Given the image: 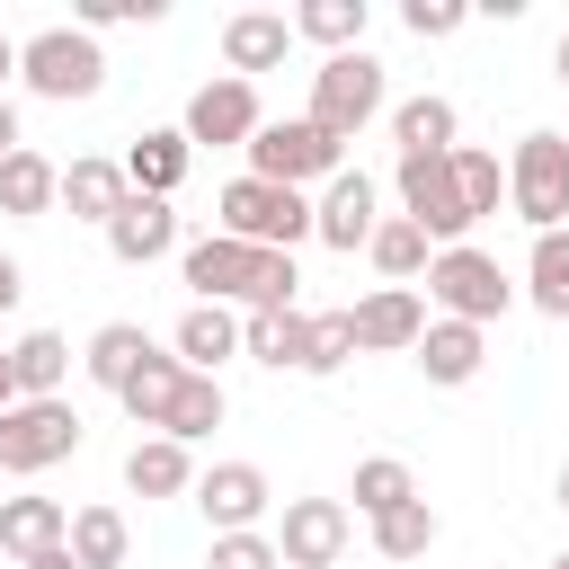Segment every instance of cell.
I'll return each mask as SVG.
<instances>
[{
    "label": "cell",
    "mask_w": 569,
    "mask_h": 569,
    "mask_svg": "<svg viewBox=\"0 0 569 569\" xmlns=\"http://www.w3.org/2000/svg\"><path fill=\"white\" fill-rule=\"evenodd\" d=\"M178 276H187L196 302H249V311H293V284H302L293 249H249V240H222V231L187 240Z\"/></svg>",
    "instance_id": "1"
},
{
    "label": "cell",
    "mask_w": 569,
    "mask_h": 569,
    "mask_svg": "<svg viewBox=\"0 0 569 569\" xmlns=\"http://www.w3.org/2000/svg\"><path fill=\"white\" fill-rule=\"evenodd\" d=\"M427 302H436V320H462V329H489V320H507V302H516V276L489 258V249H436L427 258Z\"/></svg>",
    "instance_id": "2"
},
{
    "label": "cell",
    "mask_w": 569,
    "mask_h": 569,
    "mask_svg": "<svg viewBox=\"0 0 569 569\" xmlns=\"http://www.w3.org/2000/svg\"><path fill=\"white\" fill-rule=\"evenodd\" d=\"M213 231H222V240H249V249H293V240H311V196L267 187V178L240 169V178L213 196Z\"/></svg>",
    "instance_id": "3"
},
{
    "label": "cell",
    "mask_w": 569,
    "mask_h": 569,
    "mask_svg": "<svg viewBox=\"0 0 569 569\" xmlns=\"http://www.w3.org/2000/svg\"><path fill=\"white\" fill-rule=\"evenodd\" d=\"M18 80H27L36 98H53V107H80V98L107 89V53H98V36H80V27H36V36L18 44Z\"/></svg>",
    "instance_id": "4"
},
{
    "label": "cell",
    "mask_w": 569,
    "mask_h": 569,
    "mask_svg": "<svg viewBox=\"0 0 569 569\" xmlns=\"http://www.w3.org/2000/svg\"><path fill=\"white\" fill-rule=\"evenodd\" d=\"M382 107H391V98H382V62L356 44V53H329V62L311 71V107H302V116H311V124H320V133L347 151V142H356V133H365Z\"/></svg>",
    "instance_id": "5"
},
{
    "label": "cell",
    "mask_w": 569,
    "mask_h": 569,
    "mask_svg": "<svg viewBox=\"0 0 569 569\" xmlns=\"http://www.w3.org/2000/svg\"><path fill=\"white\" fill-rule=\"evenodd\" d=\"M80 436H89V427H80L71 400H9V409H0V480H9V471L36 480V471L71 462Z\"/></svg>",
    "instance_id": "6"
},
{
    "label": "cell",
    "mask_w": 569,
    "mask_h": 569,
    "mask_svg": "<svg viewBox=\"0 0 569 569\" xmlns=\"http://www.w3.org/2000/svg\"><path fill=\"white\" fill-rule=\"evenodd\" d=\"M338 169H347V151H338L311 116H276V124L249 133V178H267V187H293V196H302L311 178L329 187Z\"/></svg>",
    "instance_id": "7"
},
{
    "label": "cell",
    "mask_w": 569,
    "mask_h": 569,
    "mask_svg": "<svg viewBox=\"0 0 569 569\" xmlns=\"http://www.w3.org/2000/svg\"><path fill=\"white\" fill-rule=\"evenodd\" d=\"M507 204L533 222V231H569V133H525L507 151Z\"/></svg>",
    "instance_id": "8"
},
{
    "label": "cell",
    "mask_w": 569,
    "mask_h": 569,
    "mask_svg": "<svg viewBox=\"0 0 569 569\" xmlns=\"http://www.w3.org/2000/svg\"><path fill=\"white\" fill-rule=\"evenodd\" d=\"M391 187H400V213H409L436 249H462V240H471V213H462V187H453V151H400Z\"/></svg>",
    "instance_id": "9"
},
{
    "label": "cell",
    "mask_w": 569,
    "mask_h": 569,
    "mask_svg": "<svg viewBox=\"0 0 569 569\" xmlns=\"http://www.w3.org/2000/svg\"><path fill=\"white\" fill-rule=\"evenodd\" d=\"M267 124V107H258V80H231V71H213L196 98H187V116H178V133H187V151H249V133Z\"/></svg>",
    "instance_id": "10"
},
{
    "label": "cell",
    "mask_w": 569,
    "mask_h": 569,
    "mask_svg": "<svg viewBox=\"0 0 569 569\" xmlns=\"http://www.w3.org/2000/svg\"><path fill=\"white\" fill-rule=\"evenodd\" d=\"M347 533H356V516L338 507V498H284V516H276V560L284 569H338V551H347Z\"/></svg>",
    "instance_id": "11"
},
{
    "label": "cell",
    "mask_w": 569,
    "mask_h": 569,
    "mask_svg": "<svg viewBox=\"0 0 569 569\" xmlns=\"http://www.w3.org/2000/svg\"><path fill=\"white\" fill-rule=\"evenodd\" d=\"M196 507H204V525L213 533H258L267 525V507H276V489H267V471L258 462H213V471H196V489H187Z\"/></svg>",
    "instance_id": "12"
},
{
    "label": "cell",
    "mask_w": 569,
    "mask_h": 569,
    "mask_svg": "<svg viewBox=\"0 0 569 569\" xmlns=\"http://www.w3.org/2000/svg\"><path fill=\"white\" fill-rule=\"evenodd\" d=\"M373 222H382V196H373L365 169H338V178L311 196V240H329V249H347V258L373 240Z\"/></svg>",
    "instance_id": "13"
},
{
    "label": "cell",
    "mask_w": 569,
    "mask_h": 569,
    "mask_svg": "<svg viewBox=\"0 0 569 569\" xmlns=\"http://www.w3.org/2000/svg\"><path fill=\"white\" fill-rule=\"evenodd\" d=\"M347 320H356V356H409L427 329V302L418 284H373L365 302H347Z\"/></svg>",
    "instance_id": "14"
},
{
    "label": "cell",
    "mask_w": 569,
    "mask_h": 569,
    "mask_svg": "<svg viewBox=\"0 0 569 569\" xmlns=\"http://www.w3.org/2000/svg\"><path fill=\"white\" fill-rule=\"evenodd\" d=\"M293 53V18L284 9H240V18H222V71L231 80H258V71H276Z\"/></svg>",
    "instance_id": "15"
},
{
    "label": "cell",
    "mask_w": 569,
    "mask_h": 569,
    "mask_svg": "<svg viewBox=\"0 0 569 569\" xmlns=\"http://www.w3.org/2000/svg\"><path fill=\"white\" fill-rule=\"evenodd\" d=\"M169 356H178L187 373H213V382H222V365L240 356V320H231V302H187L178 329H169Z\"/></svg>",
    "instance_id": "16"
},
{
    "label": "cell",
    "mask_w": 569,
    "mask_h": 569,
    "mask_svg": "<svg viewBox=\"0 0 569 569\" xmlns=\"http://www.w3.org/2000/svg\"><path fill=\"white\" fill-rule=\"evenodd\" d=\"M409 365H418L436 391H462V382L489 365V329H462V320H427V329H418V347H409Z\"/></svg>",
    "instance_id": "17"
},
{
    "label": "cell",
    "mask_w": 569,
    "mask_h": 569,
    "mask_svg": "<svg viewBox=\"0 0 569 569\" xmlns=\"http://www.w3.org/2000/svg\"><path fill=\"white\" fill-rule=\"evenodd\" d=\"M107 249H116V267L169 258V249H178V204H169V196H124V213L107 222Z\"/></svg>",
    "instance_id": "18"
},
{
    "label": "cell",
    "mask_w": 569,
    "mask_h": 569,
    "mask_svg": "<svg viewBox=\"0 0 569 569\" xmlns=\"http://www.w3.org/2000/svg\"><path fill=\"white\" fill-rule=\"evenodd\" d=\"M187 169H196V151H187L178 124H151V133L124 142V187H133V196H178Z\"/></svg>",
    "instance_id": "19"
},
{
    "label": "cell",
    "mask_w": 569,
    "mask_h": 569,
    "mask_svg": "<svg viewBox=\"0 0 569 569\" xmlns=\"http://www.w3.org/2000/svg\"><path fill=\"white\" fill-rule=\"evenodd\" d=\"M240 356H258L267 373H302L311 365V311H240Z\"/></svg>",
    "instance_id": "20"
},
{
    "label": "cell",
    "mask_w": 569,
    "mask_h": 569,
    "mask_svg": "<svg viewBox=\"0 0 569 569\" xmlns=\"http://www.w3.org/2000/svg\"><path fill=\"white\" fill-rule=\"evenodd\" d=\"M124 196H133V187H124V160H71L53 204H62L71 222H98V231H107V222L124 213Z\"/></svg>",
    "instance_id": "21"
},
{
    "label": "cell",
    "mask_w": 569,
    "mask_h": 569,
    "mask_svg": "<svg viewBox=\"0 0 569 569\" xmlns=\"http://www.w3.org/2000/svg\"><path fill=\"white\" fill-rule=\"evenodd\" d=\"M124 489H133V498H187V489H196V453H187L178 436H133Z\"/></svg>",
    "instance_id": "22"
},
{
    "label": "cell",
    "mask_w": 569,
    "mask_h": 569,
    "mask_svg": "<svg viewBox=\"0 0 569 569\" xmlns=\"http://www.w3.org/2000/svg\"><path fill=\"white\" fill-rule=\"evenodd\" d=\"M9 382H18V400H62V382H71V338H62V329H27V338L9 347Z\"/></svg>",
    "instance_id": "23"
},
{
    "label": "cell",
    "mask_w": 569,
    "mask_h": 569,
    "mask_svg": "<svg viewBox=\"0 0 569 569\" xmlns=\"http://www.w3.org/2000/svg\"><path fill=\"white\" fill-rule=\"evenodd\" d=\"M62 533H71L62 498H0V551H9V560H36V551H53Z\"/></svg>",
    "instance_id": "24"
},
{
    "label": "cell",
    "mask_w": 569,
    "mask_h": 569,
    "mask_svg": "<svg viewBox=\"0 0 569 569\" xmlns=\"http://www.w3.org/2000/svg\"><path fill=\"white\" fill-rule=\"evenodd\" d=\"M365 258L382 267V284H418V276H427V258H436V240H427L409 213H382V222H373V240H365Z\"/></svg>",
    "instance_id": "25"
},
{
    "label": "cell",
    "mask_w": 569,
    "mask_h": 569,
    "mask_svg": "<svg viewBox=\"0 0 569 569\" xmlns=\"http://www.w3.org/2000/svg\"><path fill=\"white\" fill-rule=\"evenodd\" d=\"M178 382H187V365L151 347V356L133 365V382H124L116 400H124V418H133V427H151V436H160V427H169V400H178Z\"/></svg>",
    "instance_id": "26"
},
{
    "label": "cell",
    "mask_w": 569,
    "mask_h": 569,
    "mask_svg": "<svg viewBox=\"0 0 569 569\" xmlns=\"http://www.w3.org/2000/svg\"><path fill=\"white\" fill-rule=\"evenodd\" d=\"M53 196H62V169H53L44 151H9V160H0V213L36 222V213H53Z\"/></svg>",
    "instance_id": "27"
},
{
    "label": "cell",
    "mask_w": 569,
    "mask_h": 569,
    "mask_svg": "<svg viewBox=\"0 0 569 569\" xmlns=\"http://www.w3.org/2000/svg\"><path fill=\"white\" fill-rule=\"evenodd\" d=\"M542 320H569V231H533V258H525V284H516Z\"/></svg>",
    "instance_id": "28"
},
{
    "label": "cell",
    "mask_w": 569,
    "mask_h": 569,
    "mask_svg": "<svg viewBox=\"0 0 569 569\" xmlns=\"http://www.w3.org/2000/svg\"><path fill=\"white\" fill-rule=\"evenodd\" d=\"M365 0H302L293 9V44H320V53H356L365 44Z\"/></svg>",
    "instance_id": "29"
},
{
    "label": "cell",
    "mask_w": 569,
    "mask_h": 569,
    "mask_svg": "<svg viewBox=\"0 0 569 569\" xmlns=\"http://www.w3.org/2000/svg\"><path fill=\"white\" fill-rule=\"evenodd\" d=\"M453 133H462V116H453V98H436V89H418V98L391 107V142H400V151H453Z\"/></svg>",
    "instance_id": "30"
},
{
    "label": "cell",
    "mask_w": 569,
    "mask_h": 569,
    "mask_svg": "<svg viewBox=\"0 0 569 569\" xmlns=\"http://www.w3.org/2000/svg\"><path fill=\"white\" fill-rule=\"evenodd\" d=\"M142 356H151V338H142V329H133V320H107V329H98V338H89V347H80V373H89V382H98V391H124V382H133V365H142Z\"/></svg>",
    "instance_id": "31"
},
{
    "label": "cell",
    "mask_w": 569,
    "mask_h": 569,
    "mask_svg": "<svg viewBox=\"0 0 569 569\" xmlns=\"http://www.w3.org/2000/svg\"><path fill=\"white\" fill-rule=\"evenodd\" d=\"M347 498H356V516L373 525V516H391V507H409V498H418V471H409L400 453H365V462H356V480H347Z\"/></svg>",
    "instance_id": "32"
},
{
    "label": "cell",
    "mask_w": 569,
    "mask_h": 569,
    "mask_svg": "<svg viewBox=\"0 0 569 569\" xmlns=\"http://www.w3.org/2000/svg\"><path fill=\"white\" fill-rule=\"evenodd\" d=\"M71 560L80 569H124V551H133V525L116 516V507H71Z\"/></svg>",
    "instance_id": "33"
},
{
    "label": "cell",
    "mask_w": 569,
    "mask_h": 569,
    "mask_svg": "<svg viewBox=\"0 0 569 569\" xmlns=\"http://www.w3.org/2000/svg\"><path fill=\"white\" fill-rule=\"evenodd\" d=\"M365 533H373V551H382V560H427V551H436V533H445V516H436L427 498H409V507L373 516Z\"/></svg>",
    "instance_id": "34"
},
{
    "label": "cell",
    "mask_w": 569,
    "mask_h": 569,
    "mask_svg": "<svg viewBox=\"0 0 569 569\" xmlns=\"http://www.w3.org/2000/svg\"><path fill=\"white\" fill-rule=\"evenodd\" d=\"M222 409H231V400H222V382H213V373H187V382H178V400H169V427H160V436L196 445V436H213V427H222Z\"/></svg>",
    "instance_id": "35"
},
{
    "label": "cell",
    "mask_w": 569,
    "mask_h": 569,
    "mask_svg": "<svg viewBox=\"0 0 569 569\" xmlns=\"http://www.w3.org/2000/svg\"><path fill=\"white\" fill-rule=\"evenodd\" d=\"M453 187H462V213L480 222V213H498V196H507V169H498V151H480V142H453Z\"/></svg>",
    "instance_id": "36"
},
{
    "label": "cell",
    "mask_w": 569,
    "mask_h": 569,
    "mask_svg": "<svg viewBox=\"0 0 569 569\" xmlns=\"http://www.w3.org/2000/svg\"><path fill=\"white\" fill-rule=\"evenodd\" d=\"M347 356H356V320L347 311H311V365L302 373H338Z\"/></svg>",
    "instance_id": "37"
},
{
    "label": "cell",
    "mask_w": 569,
    "mask_h": 569,
    "mask_svg": "<svg viewBox=\"0 0 569 569\" xmlns=\"http://www.w3.org/2000/svg\"><path fill=\"white\" fill-rule=\"evenodd\" d=\"M204 569H284V560H276V542H267V533H213Z\"/></svg>",
    "instance_id": "38"
},
{
    "label": "cell",
    "mask_w": 569,
    "mask_h": 569,
    "mask_svg": "<svg viewBox=\"0 0 569 569\" xmlns=\"http://www.w3.org/2000/svg\"><path fill=\"white\" fill-rule=\"evenodd\" d=\"M462 18H471L462 0H409V9H400V27H409L418 44H436V36H462Z\"/></svg>",
    "instance_id": "39"
},
{
    "label": "cell",
    "mask_w": 569,
    "mask_h": 569,
    "mask_svg": "<svg viewBox=\"0 0 569 569\" xmlns=\"http://www.w3.org/2000/svg\"><path fill=\"white\" fill-rule=\"evenodd\" d=\"M9 151H27V133H18V98H0V160Z\"/></svg>",
    "instance_id": "40"
},
{
    "label": "cell",
    "mask_w": 569,
    "mask_h": 569,
    "mask_svg": "<svg viewBox=\"0 0 569 569\" xmlns=\"http://www.w3.org/2000/svg\"><path fill=\"white\" fill-rule=\"evenodd\" d=\"M18 293H27V267H18V258H9V249H0V311H9V302H18Z\"/></svg>",
    "instance_id": "41"
},
{
    "label": "cell",
    "mask_w": 569,
    "mask_h": 569,
    "mask_svg": "<svg viewBox=\"0 0 569 569\" xmlns=\"http://www.w3.org/2000/svg\"><path fill=\"white\" fill-rule=\"evenodd\" d=\"M18 569H80V560H71V542H53V551H36V560H18Z\"/></svg>",
    "instance_id": "42"
},
{
    "label": "cell",
    "mask_w": 569,
    "mask_h": 569,
    "mask_svg": "<svg viewBox=\"0 0 569 569\" xmlns=\"http://www.w3.org/2000/svg\"><path fill=\"white\" fill-rule=\"evenodd\" d=\"M9 80H18V44L0 36V98H9Z\"/></svg>",
    "instance_id": "43"
},
{
    "label": "cell",
    "mask_w": 569,
    "mask_h": 569,
    "mask_svg": "<svg viewBox=\"0 0 569 569\" xmlns=\"http://www.w3.org/2000/svg\"><path fill=\"white\" fill-rule=\"evenodd\" d=\"M9 400H18V382H9V347H0V409H9Z\"/></svg>",
    "instance_id": "44"
},
{
    "label": "cell",
    "mask_w": 569,
    "mask_h": 569,
    "mask_svg": "<svg viewBox=\"0 0 569 569\" xmlns=\"http://www.w3.org/2000/svg\"><path fill=\"white\" fill-rule=\"evenodd\" d=\"M551 71H560V80H569V27H560V44H551Z\"/></svg>",
    "instance_id": "45"
},
{
    "label": "cell",
    "mask_w": 569,
    "mask_h": 569,
    "mask_svg": "<svg viewBox=\"0 0 569 569\" xmlns=\"http://www.w3.org/2000/svg\"><path fill=\"white\" fill-rule=\"evenodd\" d=\"M560 507H569V462H560Z\"/></svg>",
    "instance_id": "46"
},
{
    "label": "cell",
    "mask_w": 569,
    "mask_h": 569,
    "mask_svg": "<svg viewBox=\"0 0 569 569\" xmlns=\"http://www.w3.org/2000/svg\"><path fill=\"white\" fill-rule=\"evenodd\" d=\"M551 569H569V551H560V560H551Z\"/></svg>",
    "instance_id": "47"
}]
</instances>
